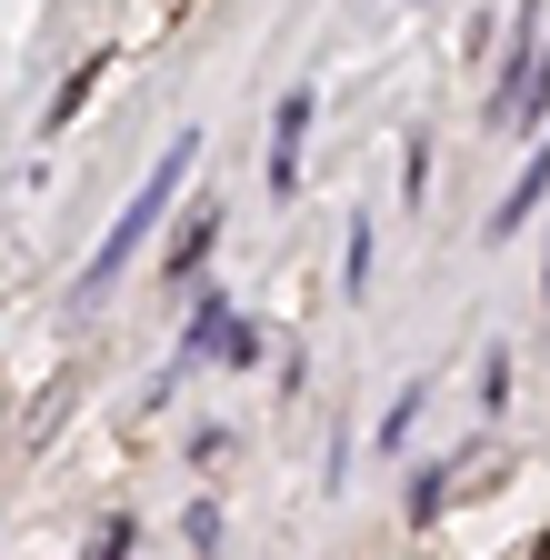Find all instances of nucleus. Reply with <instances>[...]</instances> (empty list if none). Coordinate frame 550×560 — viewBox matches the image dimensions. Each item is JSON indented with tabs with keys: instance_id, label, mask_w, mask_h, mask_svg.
I'll use <instances>...</instances> for the list:
<instances>
[{
	"instance_id": "1",
	"label": "nucleus",
	"mask_w": 550,
	"mask_h": 560,
	"mask_svg": "<svg viewBox=\"0 0 550 560\" xmlns=\"http://www.w3.org/2000/svg\"><path fill=\"white\" fill-rule=\"evenodd\" d=\"M190 161H200V140L180 130V140H171V151H161V171H151L141 190H130V210H120V221H110V241H101V260L81 270V301H101V291H110V280H120V260H130V250H141V241L161 231V210H171V190H180V171H190Z\"/></svg>"
},
{
	"instance_id": "2",
	"label": "nucleus",
	"mask_w": 550,
	"mask_h": 560,
	"mask_svg": "<svg viewBox=\"0 0 550 560\" xmlns=\"http://www.w3.org/2000/svg\"><path fill=\"white\" fill-rule=\"evenodd\" d=\"M550 110V21L520 11L511 40H501V91H491V120H540Z\"/></svg>"
},
{
	"instance_id": "3",
	"label": "nucleus",
	"mask_w": 550,
	"mask_h": 560,
	"mask_svg": "<svg viewBox=\"0 0 550 560\" xmlns=\"http://www.w3.org/2000/svg\"><path fill=\"white\" fill-rule=\"evenodd\" d=\"M311 110H320L311 91H281V120H270V190H281V200L301 190V140H311Z\"/></svg>"
},
{
	"instance_id": "4",
	"label": "nucleus",
	"mask_w": 550,
	"mask_h": 560,
	"mask_svg": "<svg viewBox=\"0 0 550 560\" xmlns=\"http://www.w3.org/2000/svg\"><path fill=\"white\" fill-rule=\"evenodd\" d=\"M540 190H550V151H540V161H530V171H520V180H511V200H501V210H491V231H501V241H511V231H520V210H540Z\"/></svg>"
},
{
	"instance_id": "5",
	"label": "nucleus",
	"mask_w": 550,
	"mask_h": 560,
	"mask_svg": "<svg viewBox=\"0 0 550 560\" xmlns=\"http://www.w3.org/2000/svg\"><path fill=\"white\" fill-rule=\"evenodd\" d=\"M211 241H221V210H211V200H200V210H190V221H180V241H171V270L190 280V260H200V250H211Z\"/></svg>"
},
{
	"instance_id": "6",
	"label": "nucleus",
	"mask_w": 550,
	"mask_h": 560,
	"mask_svg": "<svg viewBox=\"0 0 550 560\" xmlns=\"http://www.w3.org/2000/svg\"><path fill=\"white\" fill-rule=\"evenodd\" d=\"M450 470H460V460H441V470H421V480H410V521H441V490H450Z\"/></svg>"
},
{
	"instance_id": "7",
	"label": "nucleus",
	"mask_w": 550,
	"mask_h": 560,
	"mask_svg": "<svg viewBox=\"0 0 550 560\" xmlns=\"http://www.w3.org/2000/svg\"><path fill=\"white\" fill-rule=\"evenodd\" d=\"M340 291H351V301L371 291V221H351V260H340Z\"/></svg>"
},
{
	"instance_id": "8",
	"label": "nucleus",
	"mask_w": 550,
	"mask_h": 560,
	"mask_svg": "<svg viewBox=\"0 0 550 560\" xmlns=\"http://www.w3.org/2000/svg\"><path fill=\"white\" fill-rule=\"evenodd\" d=\"M410 420H421V390H400V400H390V420H381V441H390V451L410 441Z\"/></svg>"
}]
</instances>
